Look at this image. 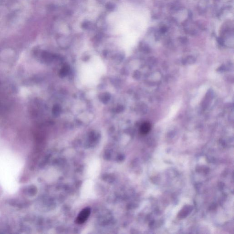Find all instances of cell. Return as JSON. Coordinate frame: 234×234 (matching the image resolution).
I'll return each instance as SVG.
<instances>
[{
  "label": "cell",
  "instance_id": "obj_1",
  "mask_svg": "<svg viewBox=\"0 0 234 234\" xmlns=\"http://www.w3.org/2000/svg\"><path fill=\"white\" fill-rule=\"evenodd\" d=\"M91 213V210L89 208H86L81 211L76 218V222L79 224L84 223L89 217Z\"/></svg>",
  "mask_w": 234,
  "mask_h": 234
},
{
  "label": "cell",
  "instance_id": "obj_2",
  "mask_svg": "<svg viewBox=\"0 0 234 234\" xmlns=\"http://www.w3.org/2000/svg\"><path fill=\"white\" fill-rule=\"evenodd\" d=\"M150 123L147 122L144 123L140 127V133L143 134H146L150 130Z\"/></svg>",
  "mask_w": 234,
  "mask_h": 234
},
{
  "label": "cell",
  "instance_id": "obj_3",
  "mask_svg": "<svg viewBox=\"0 0 234 234\" xmlns=\"http://www.w3.org/2000/svg\"><path fill=\"white\" fill-rule=\"evenodd\" d=\"M69 71V68L67 66H65L62 69L61 71H60V76H64L66 75L67 72Z\"/></svg>",
  "mask_w": 234,
  "mask_h": 234
}]
</instances>
